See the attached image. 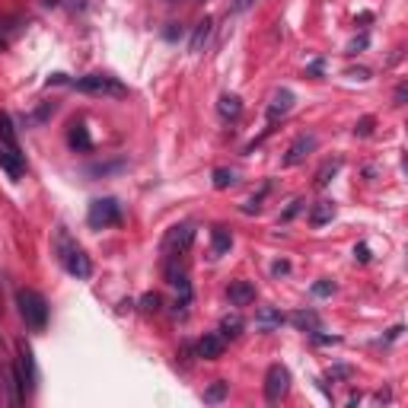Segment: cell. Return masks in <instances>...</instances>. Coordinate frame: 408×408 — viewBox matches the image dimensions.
I'll list each match as a JSON object with an SVG mask.
<instances>
[{
  "label": "cell",
  "mask_w": 408,
  "mask_h": 408,
  "mask_svg": "<svg viewBox=\"0 0 408 408\" xmlns=\"http://www.w3.org/2000/svg\"><path fill=\"white\" fill-rule=\"evenodd\" d=\"M284 325V312L275 310V306H262V310L255 312V329L258 332H275Z\"/></svg>",
  "instance_id": "7c38bea8"
},
{
  "label": "cell",
  "mask_w": 408,
  "mask_h": 408,
  "mask_svg": "<svg viewBox=\"0 0 408 408\" xmlns=\"http://www.w3.org/2000/svg\"><path fill=\"white\" fill-rule=\"evenodd\" d=\"M230 185H236V173H233V169H214V188H220V192H223V188H230Z\"/></svg>",
  "instance_id": "cb8c5ba5"
},
{
  "label": "cell",
  "mask_w": 408,
  "mask_h": 408,
  "mask_svg": "<svg viewBox=\"0 0 408 408\" xmlns=\"http://www.w3.org/2000/svg\"><path fill=\"white\" fill-rule=\"evenodd\" d=\"M210 26H214V23H210L208 16H204L201 23H198V29H195L192 42H188V51H192V54H198V51L204 49V42H208V36H210Z\"/></svg>",
  "instance_id": "7402d4cb"
},
{
  "label": "cell",
  "mask_w": 408,
  "mask_h": 408,
  "mask_svg": "<svg viewBox=\"0 0 408 408\" xmlns=\"http://www.w3.org/2000/svg\"><path fill=\"white\" fill-rule=\"evenodd\" d=\"M86 223H90L93 230L118 227V223H121V204H118V198H96V201H90Z\"/></svg>",
  "instance_id": "277c9868"
},
{
  "label": "cell",
  "mask_w": 408,
  "mask_h": 408,
  "mask_svg": "<svg viewBox=\"0 0 408 408\" xmlns=\"http://www.w3.org/2000/svg\"><path fill=\"white\" fill-rule=\"evenodd\" d=\"M141 310H144V312H156V310H160V297H156V294L141 297Z\"/></svg>",
  "instance_id": "83f0119b"
},
{
  "label": "cell",
  "mask_w": 408,
  "mask_h": 408,
  "mask_svg": "<svg viewBox=\"0 0 408 408\" xmlns=\"http://www.w3.org/2000/svg\"><path fill=\"white\" fill-rule=\"evenodd\" d=\"M243 316L240 312H227V316L220 319V335L223 338H236V335H243Z\"/></svg>",
  "instance_id": "ffe728a7"
},
{
  "label": "cell",
  "mask_w": 408,
  "mask_h": 408,
  "mask_svg": "<svg viewBox=\"0 0 408 408\" xmlns=\"http://www.w3.org/2000/svg\"><path fill=\"white\" fill-rule=\"evenodd\" d=\"M0 144L13 147V151H19V141H16V128H13L10 115L0 112Z\"/></svg>",
  "instance_id": "44dd1931"
},
{
  "label": "cell",
  "mask_w": 408,
  "mask_h": 408,
  "mask_svg": "<svg viewBox=\"0 0 408 408\" xmlns=\"http://www.w3.org/2000/svg\"><path fill=\"white\" fill-rule=\"evenodd\" d=\"M290 322H294L300 332H322V319H319L312 310H297L294 316H290Z\"/></svg>",
  "instance_id": "ac0fdd59"
},
{
  "label": "cell",
  "mask_w": 408,
  "mask_h": 408,
  "mask_svg": "<svg viewBox=\"0 0 408 408\" xmlns=\"http://www.w3.org/2000/svg\"><path fill=\"white\" fill-rule=\"evenodd\" d=\"M290 271V262H275V268H271V275L275 277H281V275H287Z\"/></svg>",
  "instance_id": "1f68e13d"
},
{
  "label": "cell",
  "mask_w": 408,
  "mask_h": 408,
  "mask_svg": "<svg viewBox=\"0 0 408 408\" xmlns=\"http://www.w3.org/2000/svg\"><path fill=\"white\" fill-rule=\"evenodd\" d=\"M54 246H58V258H61V265H64V271H67L71 277H77V281H86V277L93 275L90 255H86L83 249H80L77 243L71 240V233H67L64 227H58V240H54Z\"/></svg>",
  "instance_id": "6da1fadb"
},
{
  "label": "cell",
  "mask_w": 408,
  "mask_h": 408,
  "mask_svg": "<svg viewBox=\"0 0 408 408\" xmlns=\"http://www.w3.org/2000/svg\"><path fill=\"white\" fill-rule=\"evenodd\" d=\"M0 389H4V402L6 405H23L26 402V389H23V383H19L16 367L13 364H6L4 370H0Z\"/></svg>",
  "instance_id": "ba28073f"
},
{
  "label": "cell",
  "mask_w": 408,
  "mask_h": 408,
  "mask_svg": "<svg viewBox=\"0 0 408 408\" xmlns=\"http://www.w3.org/2000/svg\"><path fill=\"white\" fill-rule=\"evenodd\" d=\"M316 134H300V138L294 141V144L287 147V156H284V166H300V163L310 156L312 151H316Z\"/></svg>",
  "instance_id": "30bf717a"
},
{
  "label": "cell",
  "mask_w": 408,
  "mask_h": 408,
  "mask_svg": "<svg viewBox=\"0 0 408 408\" xmlns=\"http://www.w3.org/2000/svg\"><path fill=\"white\" fill-rule=\"evenodd\" d=\"M332 379H338V377H351V367H335V370L329 373Z\"/></svg>",
  "instance_id": "d6a6232c"
},
{
  "label": "cell",
  "mask_w": 408,
  "mask_h": 408,
  "mask_svg": "<svg viewBox=\"0 0 408 408\" xmlns=\"http://www.w3.org/2000/svg\"><path fill=\"white\" fill-rule=\"evenodd\" d=\"M338 169H342V160H325V163H322V169L316 173V185H329L332 175H335Z\"/></svg>",
  "instance_id": "603a6c76"
},
{
  "label": "cell",
  "mask_w": 408,
  "mask_h": 408,
  "mask_svg": "<svg viewBox=\"0 0 408 408\" xmlns=\"http://www.w3.org/2000/svg\"><path fill=\"white\" fill-rule=\"evenodd\" d=\"M67 144L73 147V151H93V138L90 131H86L83 121H73L71 131H67Z\"/></svg>",
  "instance_id": "2e32d148"
},
{
  "label": "cell",
  "mask_w": 408,
  "mask_h": 408,
  "mask_svg": "<svg viewBox=\"0 0 408 408\" xmlns=\"http://www.w3.org/2000/svg\"><path fill=\"white\" fill-rule=\"evenodd\" d=\"M217 112H220V118L227 121H236L243 115V99L233 96V93H223L220 102H217Z\"/></svg>",
  "instance_id": "e0dca14e"
},
{
  "label": "cell",
  "mask_w": 408,
  "mask_h": 408,
  "mask_svg": "<svg viewBox=\"0 0 408 408\" xmlns=\"http://www.w3.org/2000/svg\"><path fill=\"white\" fill-rule=\"evenodd\" d=\"M223 351H227V338H223L220 332H208V335L195 345V355L201 360H217V357H223Z\"/></svg>",
  "instance_id": "8fae6325"
},
{
  "label": "cell",
  "mask_w": 408,
  "mask_h": 408,
  "mask_svg": "<svg viewBox=\"0 0 408 408\" xmlns=\"http://www.w3.org/2000/svg\"><path fill=\"white\" fill-rule=\"evenodd\" d=\"M16 306H19L23 322L29 325L32 332H42L45 325H49V300H45L39 290H32V287L16 290Z\"/></svg>",
  "instance_id": "7a4b0ae2"
},
{
  "label": "cell",
  "mask_w": 408,
  "mask_h": 408,
  "mask_svg": "<svg viewBox=\"0 0 408 408\" xmlns=\"http://www.w3.org/2000/svg\"><path fill=\"white\" fill-rule=\"evenodd\" d=\"M303 208H306V201H300V198H297V201L290 204V208H287V210H284V214H281V220H284V223H287V220H294V217L300 214Z\"/></svg>",
  "instance_id": "f1b7e54d"
},
{
  "label": "cell",
  "mask_w": 408,
  "mask_h": 408,
  "mask_svg": "<svg viewBox=\"0 0 408 408\" xmlns=\"http://www.w3.org/2000/svg\"><path fill=\"white\" fill-rule=\"evenodd\" d=\"M230 303L233 306H249V303H255V284L253 281H236V284H230Z\"/></svg>",
  "instance_id": "9a60e30c"
},
{
  "label": "cell",
  "mask_w": 408,
  "mask_h": 408,
  "mask_svg": "<svg viewBox=\"0 0 408 408\" xmlns=\"http://www.w3.org/2000/svg\"><path fill=\"white\" fill-rule=\"evenodd\" d=\"M230 249H233V233H230L227 227H214V230H210V255L220 258V255H227Z\"/></svg>",
  "instance_id": "4fadbf2b"
},
{
  "label": "cell",
  "mask_w": 408,
  "mask_h": 408,
  "mask_svg": "<svg viewBox=\"0 0 408 408\" xmlns=\"http://www.w3.org/2000/svg\"><path fill=\"white\" fill-rule=\"evenodd\" d=\"M16 351H19V357H16V377H19V383H23V389H26V396H29L32 389H36V379H39V373H36V360H32V348L26 342H19L16 345Z\"/></svg>",
  "instance_id": "52a82bcc"
},
{
  "label": "cell",
  "mask_w": 408,
  "mask_h": 408,
  "mask_svg": "<svg viewBox=\"0 0 408 408\" xmlns=\"http://www.w3.org/2000/svg\"><path fill=\"white\" fill-rule=\"evenodd\" d=\"M73 90L80 93H90V96H106V99H125L128 96V86L121 83L118 77L112 73H86V77L71 80Z\"/></svg>",
  "instance_id": "3957f363"
},
{
  "label": "cell",
  "mask_w": 408,
  "mask_h": 408,
  "mask_svg": "<svg viewBox=\"0 0 408 408\" xmlns=\"http://www.w3.org/2000/svg\"><path fill=\"white\" fill-rule=\"evenodd\" d=\"M255 0H236V10H246V6H253Z\"/></svg>",
  "instance_id": "e575fe53"
},
{
  "label": "cell",
  "mask_w": 408,
  "mask_h": 408,
  "mask_svg": "<svg viewBox=\"0 0 408 408\" xmlns=\"http://www.w3.org/2000/svg\"><path fill=\"white\" fill-rule=\"evenodd\" d=\"M290 389V370L284 364H271L265 373V399L268 402H281Z\"/></svg>",
  "instance_id": "8992f818"
},
{
  "label": "cell",
  "mask_w": 408,
  "mask_h": 408,
  "mask_svg": "<svg viewBox=\"0 0 408 408\" xmlns=\"http://www.w3.org/2000/svg\"><path fill=\"white\" fill-rule=\"evenodd\" d=\"M312 294H316V297H332V294H335V284H332V281H319V284H312Z\"/></svg>",
  "instance_id": "4316f807"
},
{
  "label": "cell",
  "mask_w": 408,
  "mask_h": 408,
  "mask_svg": "<svg viewBox=\"0 0 408 408\" xmlns=\"http://www.w3.org/2000/svg\"><path fill=\"white\" fill-rule=\"evenodd\" d=\"M195 243V223H175L166 236H163V253L166 255H185Z\"/></svg>",
  "instance_id": "5b68a950"
},
{
  "label": "cell",
  "mask_w": 408,
  "mask_h": 408,
  "mask_svg": "<svg viewBox=\"0 0 408 408\" xmlns=\"http://www.w3.org/2000/svg\"><path fill=\"white\" fill-rule=\"evenodd\" d=\"M332 217H335V204L332 201H316L310 210V223L312 227H322V223H329Z\"/></svg>",
  "instance_id": "d6986e66"
},
{
  "label": "cell",
  "mask_w": 408,
  "mask_h": 408,
  "mask_svg": "<svg viewBox=\"0 0 408 408\" xmlns=\"http://www.w3.org/2000/svg\"><path fill=\"white\" fill-rule=\"evenodd\" d=\"M265 192H268V188H262V192H258L255 198H249L246 204H243V214H258V210H262V198H265Z\"/></svg>",
  "instance_id": "484cf974"
},
{
  "label": "cell",
  "mask_w": 408,
  "mask_h": 408,
  "mask_svg": "<svg viewBox=\"0 0 408 408\" xmlns=\"http://www.w3.org/2000/svg\"><path fill=\"white\" fill-rule=\"evenodd\" d=\"M290 108H294V93H290V90H277L275 99H271V106H268V121L284 118Z\"/></svg>",
  "instance_id": "5bb4252c"
},
{
  "label": "cell",
  "mask_w": 408,
  "mask_h": 408,
  "mask_svg": "<svg viewBox=\"0 0 408 408\" xmlns=\"http://www.w3.org/2000/svg\"><path fill=\"white\" fill-rule=\"evenodd\" d=\"M0 169H4V173L10 175L13 182H19V179H23V173H26L23 151H13V147L0 144Z\"/></svg>",
  "instance_id": "9c48e42d"
},
{
  "label": "cell",
  "mask_w": 408,
  "mask_h": 408,
  "mask_svg": "<svg viewBox=\"0 0 408 408\" xmlns=\"http://www.w3.org/2000/svg\"><path fill=\"white\" fill-rule=\"evenodd\" d=\"M355 258H357V262H364V265H367V262H370V249H367L364 243H360V246H355Z\"/></svg>",
  "instance_id": "4dcf8cb0"
},
{
  "label": "cell",
  "mask_w": 408,
  "mask_h": 408,
  "mask_svg": "<svg viewBox=\"0 0 408 408\" xmlns=\"http://www.w3.org/2000/svg\"><path fill=\"white\" fill-rule=\"evenodd\" d=\"M230 392V383H223V379H217L214 386H210L208 392H204V402H223Z\"/></svg>",
  "instance_id": "d4e9b609"
},
{
  "label": "cell",
  "mask_w": 408,
  "mask_h": 408,
  "mask_svg": "<svg viewBox=\"0 0 408 408\" xmlns=\"http://www.w3.org/2000/svg\"><path fill=\"white\" fill-rule=\"evenodd\" d=\"M405 93H408V90H405V83H402V86L396 90V106H405Z\"/></svg>",
  "instance_id": "836d02e7"
},
{
  "label": "cell",
  "mask_w": 408,
  "mask_h": 408,
  "mask_svg": "<svg viewBox=\"0 0 408 408\" xmlns=\"http://www.w3.org/2000/svg\"><path fill=\"white\" fill-rule=\"evenodd\" d=\"M370 131H373V118H370V115H367V118H360L357 125H355V134H357V138H367Z\"/></svg>",
  "instance_id": "f546056e"
}]
</instances>
